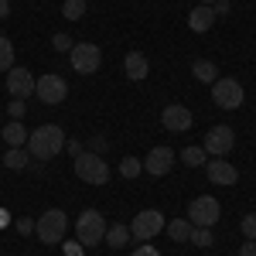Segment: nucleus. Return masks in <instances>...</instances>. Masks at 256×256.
Returning a JSON list of instances; mask_svg holds the SVG:
<instances>
[{
	"label": "nucleus",
	"instance_id": "4",
	"mask_svg": "<svg viewBox=\"0 0 256 256\" xmlns=\"http://www.w3.org/2000/svg\"><path fill=\"white\" fill-rule=\"evenodd\" d=\"M65 229H68V216L62 212V208H48L44 216L34 222V232H38V239L41 242H62L65 239Z\"/></svg>",
	"mask_w": 256,
	"mask_h": 256
},
{
	"label": "nucleus",
	"instance_id": "6",
	"mask_svg": "<svg viewBox=\"0 0 256 256\" xmlns=\"http://www.w3.org/2000/svg\"><path fill=\"white\" fill-rule=\"evenodd\" d=\"M68 62H72V68L79 76H92V72H99V65H102V52H99V44H92V41H79V44H72Z\"/></svg>",
	"mask_w": 256,
	"mask_h": 256
},
{
	"label": "nucleus",
	"instance_id": "9",
	"mask_svg": "<svg viewBox=\"0 0 256 256\" xmlns=\"http://www.w3.org/2000/svg\"><path fill=\"white\" fill-rule=\"evenodd\" d=\"M160 229H164V216H160L158 208H144L130 222V236L134 239H154Z\"/></svg>",
	"mask_w": 256,
	"mask_h": 256
},
{
	"label": "nucleus",
	"instance_id": "28",
	"mask_svg": "<svg viewBox=\"0 0 256 256\" xmlns=\"http://www.w3.org/2000/svg\"><path fill=\"white\" fill-rule=\"evenodd\" d=\"M242 236H246V239H256V216H246V218H242Z\"/></svg>",
	"mask_w": 256,
	"mask_h": 256
},
{
	"label": "nucleus",
	"instance_id": "15",
	"mask_svg": "<svg viewBox=\"0 0 256 256\" xmlns=\"http://www.w3.org/2000/svg\"><path fill=\"white\" fill-rule=\"evenodd\" d=\"M123 72H126V79H147L150 76V62H147V55L144 52H126V58H123Z\"/></svg>",
	"mask_w": 256,
	"mask_h": 256
},
{
	"label": "nucleus",
	"instance_id": "16",
	"mask_svg": "<svg viewBox=\"0 0 256 256\" xmlns=\"http://www.w3.org/2000/svg\"><path fill=\"white\" fill-rule=\"evenodd\" d=\"M212 24H216V7H208V4L192 7V14H188V28H192L195 34H205Z\"/></svg>",
	"mask_w": 256,
	"mask_h": 256
},
{
	"label": "nucleus",
	"instance_id": "32",
	"mask_svg": "<svg viewBox=\"0 0 256 256\" xmlns=\"http://www.w3.org/2000/svg\"><path fill=\"white\" fill-rule=\"evenodd\" d=\"M18 229L20 232H34V222L31 218H18Z\"/></svg>",
	"mask_w": 256,
	"mask_h": 256
},
{
	"label": "nucleus",
	"instance_id": "33",
	"mask_svg": "<svg viewBox=\"0 0 256 256\" xmlns=\"http://www.w3.org/2000/svg\"><path fill=\"white\" fill-rule=\"evenodd\" d=\"M10 14V0H0V18H7Z\"/></svg>",
	"mask_w": 256,
	"mask_h": 256
},
{
	"label": "nucleus",
	"instance_id": "14",
	"mask_svg": "<svg viewBox=\"0 0 256 256\" xmlns=\"http://www.w3.org/2000/svg\"><path fill=\"white\" fill-rule=\"evenodd\" d=\"M205 174H208L212 184H222V188H229V184H236V181H239V171L229 164V160H222V158L205 160Z\"/></svg>",
	"mask_w": 256,
	"mask_h": 256
},
{
	"label": "nucleus",
	"instance_id": "2",
	"mask_svg": "<svg viewBox=\"0 0 256 256\" xmlns=\"http://www.w3.org/2000/svg\"><path fill=\"white\" fill-rule=\"evenodd\" d=\"M76 174L86 181V184H106L110 181V164L92 154V150H79L76 154Z\"/></svg>",
	"mask_w": 256,
	"mask_h": 256
},
{
	"label": "nucleus",
	"instance_id": "12",
	"mask_svg": "<svg viewBox=\"0 0 256 256\" xmlns=\"http://www.w3.org/2000/svg\"><path fill=\"white\" fill-rule=\"evenodd\" d=\"M4 86H7V92L14 99H28V96H34V76L28 72V68H10L7 72V79H4Z\"/></svg>",
	"mask_w": 256,
	"mask_h": 256
},
{
	"label": "nucleus",
	"instance_id": "7",
	"mask_svg": "<svg viewBox=\"0 0 256 256\" xmlns=\"http://www.w3.org/2000/svg\"><path fill=\"white\" fill-rule=\"evenodd\" d=\"M34 96L44 102V106H58L68 96V82L62 79L58 72H48V76H38L34 79Z\"/></svg>",
	"mask_w": 256,
	"mask_h": 256
},
{
	"label": "nucleus",
	"instance_id": "8",
	"mask_svg": "<svg viewBox=\"0 0 256 256\" xmlns=\"http://www.w3.org/2000/svg\"><path fill=\"white\" fill-rule=\"evenodd\" d=\"M205 154L208 158H226L232 147H236V134H232V126H226V123H218L212 130H205Z\"/></svg>",
	"mask_w": 256,
	"mask_h": 256
},
{
	"label": "nucleus",
	"instance_id": "34",
	"mask_svg": "<svg viewBox=\"0 0 256 256\" xmlns=\"http://www.w3.org/2000/svg\"><path fill=\"white\" fill-rule=\"evenodd\" d=\"M198 4H208V7H212V4H216V0H198Z\"/></svg>",
	"mask_w": 256,
	"mask_h": 256
},
{
	"label": "nucleus",
	"instance_id": "17",
	"mask_svg": "<svg viewBox=\"0 0 256 256\" xmlns=\"http://www.w3.org/2000/svg\"><path fill=\"white\" fill-rule=\"evenodd\" d=\"M4 140H7V147H24V144H28V126H24L20 120H10V123L4 126Z\"/></svg>",
	"mask_w": 256,
	"mask_h": 256
},
{
	"label": "nucleus",
	"instance_id": "19",
	"mask_svg": "<svg viewBox=\"0 0 256 256\" xmlns=\"http://www.w3.org/2000/svg\"><path fill=\"white\" fill-rule=\"evenodd\" d=\"M102 242H110L113 250H123L126 242H130V226H110L106 229V239Z\"/></svg>",
	"mask_w": 256,
	"mask_h": 256
},
{
	"label": "nucleus",
	"instance_id": "30",
	"mask_svg": "<svg viewBox=\"0 0 256 256\" xmlns=\"http://www.w3.org/2000/svg\"><path fill=\"white\" fill-rule=\"evenodd\" d=\"M130 256H160V253L154 250V246H150V242H140V246H137V250H134Z\"/></svg>",
	"mask_w": 256,
	"mask_h": 256
},
{
	"label": "nucleus",
	"instance_id": "5",
	"mask_svg": "<svg viewBox=\"0 0 256 256\" xmlns=\"http://www.w3.org/2000/svg\"><path fill=\"white\" fill-rule=\"evenodd\" d=\"M76 232H79V242L86 250H89V246H99V242L106 239V218H102V212H96V208L82 212L79 222H76Z\"/></svg>",
	"mask_w": 256,
	"mask_h": 256
},
{
	"label": "nucleus",
	"instance_id": "3",
	"mask_svg": "<svg viewBox=\"0 0 256 256\" xmlns=\"http://www.w3.org/2000/svg\"><path fill=\"white\" fill-rule=\"evenodd\" d=\"M218 216H222V208H218V198H212V195H198L188 205V222L195 229H212L218 222Z\"/></svg>",
	"mask_w": 256,
	"mask_h": 256
},
{
	"label": "nucleus",
	"instance_id": "13",
	"mask_svg": "<svg viewBox=\"0 0 256 256\" xmlns=\"http://www.w3.org/2000/svg\"><path fill=\"white\" fill-rule=\"evenodd\" d=\"M174 160H178V154L171 150V147H154V150L144 158V171L154 174V178H164L171 168H174Z\"/></svg>",
	"mask_w": 256,
	"mask_h": 256
},
{
	"label": "nucleus",
	"instance_id": "27",
	"mask_svg": "<svg viewBox=\"0 0 256 256\" xmlns=\"http://www.w3.org/2000/svg\"><path fill=\"white\" fill-rule=\"evenodd\" d=\"M52 44H55V52H72V44H76V41L68 38V34H55Z\"/></svg>",
	"mask_w": 256,
	"mask_h": 256
},
{
	"label": "nucleus",
	"instance_id": "20",
	"mask_svg": "<svg viewBox=\"0 0 256 256\" xmlns=\"http://www.w3.org/2000/svg\"><path fill=\"white\" fill-rule=\"evenodd\" d=\"M192 76H195L198 82H205V86H212V82L218 79V68L212 65V62L202 58V62H195V65H192Z\"/></svg>",
	"mask_w": 256,
	"mask_h": 256
},
{
	"label": "nucleus",
	"instance_id": "26",
	"mask_svg": "<svg viewBox=\"0 0 256 256\" xmlns=\"http://www.w3.org/2000/svg\"><path fill=\"white\" fill-rule=\"evenodd\" d=\"M188 242H195L198 250H208L212 246V229H192V239Z\"/></svg>",
	"mask_w": 256,
	"mask_h": 256
},
{
	"label": "nucleus",
	"instance_id": "21",
	"mask_svg": "<svg viewBox=\"0 0 256 256\" xmlns=\"http://www.w3.org/2000/svg\"><path fill=\"white\" fill-rule=\"evenodd\" d=\"M178 160L188 164V168H202V164L208 160V154H205V147H184V150L178 154Z\"/></svg>",
	"mask_w": 256,
	"mask_h": 256
},
{
	"label": "nucleus",
	"instance_id": "24",
	"mask_svg": "<svg viewBox=\"0 0 256 256\" xmlns=\"http://www.w3.org/2000/svg\"><path fill=\"white\" fill-rule=\"evenodd\" d=\"M14 68V44L10 38H0V72H10Z\"/></svg>",
	"mask_w": 256,
	"mask_h": 256
},
{
	"label": "nucleus",
	"instance_id": "10",
	"mask_svg": "<svg viewBox=\"0 0 256 256\" xmlns=\"http://www.w3.org/2000/svg\"><path fill=\"white\" fill-rule=\"evenodd\" d=\"M212 99L222 110H239L242 106V86H239V79H216L212 82Z\"/></svg>",
	"mask_w": 256,
	"mask_h": 256
},
{
	"label": "nucleus",
	"instance_id": "29",
	"mask_svg": "<svg viewBox=\"0 0 256 256\" xmlns=\"http://www.w3.org/2000/svg\"><path fill=\"white\" fill-rule=\"evenodd\" d=\"M7 113H10V120H20L24 116V99H14V102L7 106Z\"/></svg>",
	"mask_w": 256,
	"mask_h": 256
},
{
	"label": "nucleus",
	"instance_id": "23",
	"mask_svg": "<svg viewBox=\"0 0 256 256\" xmlns=\"http://www.w3.org/2000/svg\"><path fill=\"white\" fill-rule=\"evenodd\" d=\"M62 14H65V20H82L86 18V0H65Z\"/></svg>",
	"mask_w": 256,
	"mask_h": 256
},
{
	"label": "nucleus",
	"instance_id": "18",
	"mask_svg": "<svg viewBox=\"0 0 256 256\" xmlns=\"http://www.w3.org/2000/svg\"><path fill=\"white\" fill-rule=\"evenodd\" d=\"M192 229H195V226H192L188 218H174V222H168V236L174 239V242H188V239H192Z\"/></svg>",
	"mask_w": 256,
	"mask_h": 256
},
{
	"label": "nucleus",
	"instance_id": "31",
	"mask_svg": "<svg viewBox=\"0 0 256 256\" xmlns=\"http://www.w3.org/2000/svg\"><path fill=\"white\" fill-rule=\"evenodd\" d=\"M239 256H256V239H246L242 250H239Z\"/></svg>",
	"mask_w": 256,
	"mask_h": 256
},
{
	"label": "nucleus",
	"instance_id": "1",
	"mask_svg": "<svg viewBox=\"0 0 256 256\" xmlns=\"http://www.w3.org/2000/svg\"><path fill=\"white\" fill-rule=\"evenodd\" d=\"M65 150V130L55 123H41L38 130L28 134V154L38 160H52Z\"/></svg>",
	"mask_w": 256,
	"mask_h": 256
},
{
	"label": "nucleus",
	"instance_id": "22",
	"mask_svg": "<svg viewBox=\"0 0 256 256\" xmlns=\"http://www.w3.org/2000/svg\"><path fill=\"white\" fill-rule=\"evenodd\" d=\"M4 164H7L10 171H20V168H28V150H24V147H10V150L4 154Z\"/></svg>",
	"mask_w": 256,
	"mask_h": 256
},
{
	"label": "nucleus",
	"instance_id": "25",
	"mask_svg": "<svg viewBox=\"0 0 256 256\" xmlns=\"http://www.w3.org/2000/svg\"><path fill=\"white\" fill-rule=\"evenodd\" d=\"M140 171H144V160H137V158H123L120 160V174L123 178H137Z\"/></svg>",
	"mask_w": 256,
	"mask_h": 256
},
{
	"label": "nucleus",
	"instance_id": "11",
	"mask_svg": "<svg viewBox=\"0 0 256 256\" xmlns=\"http://www.w3.org/2000/svg\"><path fill=\"white\" fill-rule=\"evenodd\" d=\"M192 110L188 106H181V102H171V106H164V113H160V123H164V130H171V134H184V130H192Z\"/></svg>",
	"mask_w": 256,
	"mask_h": 256
}]
</instances>
